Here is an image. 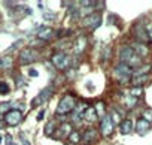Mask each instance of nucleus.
Segmentation results:
<instances>
[{
	"label": "nucleus",
	"mask_w": 152,
	"mask_h": 145,
	"mask_svg": "<svg viewBox=\"0 0 152 145\" xmlns=\"http://www.w3.org/2000/svg\"><path fill=\"white\" fill-rule=\"evenodd\" d=\"M119 60H121V63L128 64L131 69L133 67L137 69L139 66H142V58L134 52V49L131 46H122L121 48V51H119Z\"/></svg>",
	"instance_id": "obj_1"
},
{
	"label": "nucleus",
	"mask_w": 152,
	"mask_h": 145,
	"mask_svg": "<svg viewBox=\"0 0 152 145\" xmlns=\"http://www.w3.org/2000/svg\"><path fill=\"white\" fill-rule=\"evenodd\" d=\"M131 75H133V69L125 63H119L118 66H115V69L112 72V77L122 84L131 81Z\"/></svg>",
	"instance_id": "obj_2"
},
{
	"label": "nucleus",
	"mask_w": 152,
	"mask_h": 145,
	"mask_svg": "<svg viewBox=\"0 0 152 145\" xmlns=\"http://www.w3.org/2000/svg\"><path fill=\"white\" fill-rule=\"evenodd\" d=\"M76 108V99H75V96H72V94H66V96H63L61 97V100H60V103H58V106H57V115L60 117H63V115H67L69 112H72L73 109Z\"/></svg>",
	"instance_id": "obj_3"
},
{
	"label": "nucleus",
	"mask_w": 152,
	"mask_h": 145,
	"mask_svg": "<svg viewBox=\"0 0 152 145\" xmlns=\"http://www.w3.org/2000/svg\"><path fill=\"white\" fill-rule=\"evenodd\" d=\"M51 61H52V64H54L57 69H60V70H66L69 66H72V57L67 55V54L63 52V51L55 52V54L51 57Z\"/></svg>",
	"instance_id": "obj_4"
},
{
	"label": "nucleus",
	"mask_w": 152,
	"mask_h": 145,
	"mask_svg": "<svg viewBox=\"0 0 152 145\" xmlns=\"http://www.w3.org/2000/svg\"><path fill=\"white\" fill-rule=\"evenodd\" d=\"M100 24H102V15L99 12L97 14L93 12L90 15H85V18L82 20V26L87 27V29H90V30H94V29L100 27Z\"/></svg>",
	"instance_id": "obj_5"
},
{
	"label": "nucleus",
	"mask_w": 152,
	"mask_h": 145,
	"mask_svg": "<svg viewBox=\"0 0 152 145\" xmlns=\"http://www.w3.org/2000/svg\"><path fill=\"white\" fill-rule=\"evenodd\" d=\"M21 121H23V112L18 111V109H15V108H12V109L5 115V123H6L8 126L17 127L18 124H21Z\"/></svg>",
	"instance_id": "obj_6"
},
{
	"label": "nucleus",
	"mask_w": 152,
	"mask_h": 145,
	"mask_svg": "<svg viewBox=\"0 0 152 145\" xmlns=\"http://www.w3.org/2000/svg\"><path fill=\"white\" fill-rule=\"evenodd\" d=\"M52 94H54V88L49 85V87H46V88H43L34 99H33V106H40V105H43L45 102H48L51 97H52Z\"/></svg>",
	"instance_id": "obj_7"
},
{
	"label": "nucleus",
	"mask_w": 152,
	"mask_h": 145,
	"mask_svg": "<svg viewBox=\"0 0 152 145\" xmlns=\"http://www.w3.org/2000/svg\"><path fill=\"white\" fill-rule=\"evenodd\" d=\"M100 130H102V135H103L104 138L112 136V133H113V130H115V124L112 123L109 114L102 118V121H100Z\"/></svg>",
	"instance_id": "obj_8"
},
{
	"label": "nucleus",
	"mask_w": 152,
	"mask_h": 145,
	"mask_svg": "<svg viewBox=\"0 0 152 145\" xmlns=\"http://www.w3.org/2000/svg\"><path fill=\"white\" fill-rule=\"evenodd\" d=\"M133 35L136 38V40L139 43H146L149 40V36H148V32H146V27L142 24V23H137L133 29Z\"/></svg>",
	"instance_id": "obj_9"
},
{
	"label": "nucleus",
	"mask_w": 152,
	"mask_h": 145,
	"mask_svg": "<svg viewBox=\"0 0 152 145\" xmlns=\"http://www.w3.org/2000/svg\"><path fill=\"white\" fill-rule=\"evenodd\" d=\"M37 58V51H34L33 48H24L20 52V63L21 64H30L33 61H36Z\"/></svg>",
	"instance_id": "obj_10"
},
{
	"label": "nucleus",
	"mask_w": 152,
	"mask_h": 145,
	"mask_svg": "<svg viewBox=\"0 0 152 145\" xmlns=\"http://www.w3.org/2000/svg\"><path fill=\"white\" fill-rule=\"evenodd\" d=\"M87 45H88L87 36H78V38H76V40H75V43H73V52L76 55L84 54L85 49H87Z\"/></svg>",
	"instance_id": "obj_11"
},
{
	"label": "nucleus",
	"mask_w": 152,
	"mask_h": 145,
	"mask_svg": "<svg viewBox=\"0 0 152 145\" xmlns=\"http://www.w3.org/2000/svg\"><path fill=\"white\" fill-rule=\"evenodd\" d=\"M97 130L94 127H88L87 130H84V133L81 135V141L85 144V145H91L97 141Z\"/></svg>",
	"instance_id": "obj_12"
},
{
	"label": "nucleus",
	"mask_w": 152,
	"mask_h": 145,
	"mask_svg": "<svg viewBox=\"0 0 152 145\" xmlns=\"http://www.w3.org/2000/svg\"><path fill=\"white\" fill-rule=\"evenodd\" d=\"M73 132V129H72V124L70 123H61L60 124V127L55 130V136L57 138H60V139H63V138H69V135Z\"/></svg>",
	"instance_id": "obj_13"
},
{
	"label": "nucleus",
	"mask_w": 152,
	"mask_h": 145,
	"mask_svg": "<svg viewBox=\"0 0 152 145\" xmlns=\"http://www.w3.org/2000/svg\"><path fill=\"white\" fill-rule=\"evenodd\" d=\"M82 120H85V121H87V123H90V124L96 123V121L99 120V115H97L96 108H94V106H88V108L85 109L84 115H82Z\"/></svg>",
	"instance_id": "obj_14"
},
{
	"label": "nucleus",
	"mask_w": 152,
	"mask_h": 145,
	"mask_svg": "<svg viewBox=\"0 0 152 145\" xmlns=\"http://www.w3.org/2000/svg\"><path fill=\"white\" fill-rule=\"evenodd\" d=\"M134 129H136V132H137L140 136H143L145 133L149 132V129H151V123H148V121L143 120V118H139V120L136 121V124H134Z\"/></svg>",
	"instance_id": "obj_15"
},
{
	"label": "nucleus",
	"mask_w": 152,
	"mask_h": 145,
	"mask_svg": "<svg viewBox=\"0 0 152 145\" xmlns=\"http://www.w3.org/2000/svg\"><path fill=\"white\" fill-rule=\"evenodd\" d=\"M37 38L40 40H51L54 38V29H51V27H40L37 30Z\"/></svg>",
	"instance_id": "obj_16"
},
{
	"label": "nucleus",
	"mask_w": 152,
	"mask_h": 145,
	"mask_svg": "<svg viewBox=\"0 0 152 145\" xmlns=\"http://www.w3.org/2000/svg\"><path fill=\"white\" fill-rule=\"evenodd\" d=\"M133 130H134V123H133L131 120L125 118V120L121 121V124H119V132H121L122 135H130Z\"/></svg>",
	"instance_id": "obj_17"
},
{
	"label": "nucleus",
	"mask_w": 152,
	"mask_h": 145,
	"mask_svg": "<svg viewBox=\"0 0 152 145\" xmlns=\"http://www.w3.org/2000/svg\"><path fill=\"white\" fill-rule=\"evenodd\" d=\"M131 48L134 49V52H136L140 58H143V57H146V55L149 54V48H148L145 43H139V42H136V43L131 45Z\"/></svg>",
	"instance_id": "obj_18"
},
{
	"label": "nucleus",
	"mask_w": 152,
	"mask_h": 145,
	"mask_svg": "<svg viewBox=\"0 0 152 145\" xmlns=\"http://www.w3.org/2000/svg\"><path fill=\"white\" fill-rule=\"evenodd\" d=\"M151 69H152V64H142V66H139L137 69H134V70H133V75H131V78H133V77H142V75H149Z\"/></svg>",
	"instance_id": "obj_19"
},
{
	"label": "nucleus",
	"mask_w": 152,
	"mask_h": 145,
	"mask_svg": "<svg viewBox=\"0 0 152 145\" xmlns=\"http://www.w3.org/2000/svg\"><path fill=\"white\" fill-rule=\"evenodd\" d=\"M151 79L149 75H142V77H133L131 78V84L134 87H143V84H146Z\"/></svg>",
	"instance_id": "obj_20"
},
{
	"label": "nucleus",
	"mask_w": 152,
	"mask_h": 145,
	"mask_svg": "<svg viewBox=\"0 0 152 145\" xmlns=\"http://www.w3.org/2000/svg\"><path fill=\"white\" fill-rule=\"evenodd\" d=\"M14 64V58L11 55H3V57H0V69H9L12 67Z\"/></svg>",
	"instance_id": "obj_21"
},
{
	"label": "nucleus",
	"mask_w": 152,
	"mask_h": 145,
	"mask_svg": "<svg viewBox=\"0 0 152 145\" xmlns=\"http://www.w3.org/2000/svg\"><path fill=\"white\" fill-rule=\"evenodd\" d=\"M122 102H124V105H125V108H128V109H131V108H134L136 105H137V102H139V99H136V97H133V96H125L124 99H122Z\"/></svg>",
	"instance_id": "obj_22"
},
{
	"label": "nucleus",
	"mask_w": 152,
	"mask_h": 145,
	"mask_svg": "<svg viewBox=\"0 0 152 145\" xmlns=\"http://www.w3.org/2000/svg\"><path fill=\"white\" fill-rule=\"evenodd\" d=\"M122 112H118L116 109H112V112H110V120H112V123L113 124H121V121H122Z\"/></svg>",
	"instance_id": "obj_23"
},
{
	"label": "nucleus",
	"mask_w": 152,
	"mask_h": 145,
	"mask_svg": "<svg viewBox=\"0 0 152 145\" xmlns=\"http://www.w3.org/2000/svg\"><path fill=\"white\" fill-rule=\"evenodd\" d=\"M55 129H57V123L55 121H49L46 126H45V135L46 136H52L55 133Z\"/></svg>",
	"instance_id": "obj_24"
},
{
	"label": "nucleus",
	"mask_w": 152,
	"mask_h": 145,
	"mask_svg": "<svg viewBox=\"0 0 152 145\" xmlns=\"http://www.w3.org/2000/svg\"><path fill=\"white\" fill-rule=\"evenodd\" d=\"M69 141H70L72 144H79V142H81V133H79L78 130H73V132L69 135Z\"/></svg>",
	"instance_id": "obj_25"
},
{
	"label": "nucleus",
	"mask_w": 152,
	"mask_h": 145,
	"mask_svg": "<svg viewBox=\"0 0 152 145\" xmlns=\"http://www.w3.org/2000/svg\"><path fill=\"white\" fill-rule=\"evenodd\" d=\"M128 94L133 96V97H136V99H139L140 96H143V87H133Z\"/></svg>",
	"instance_id": "obj_26"
},
{
	"label": "nucleus",
	"mask_w": 152,
	"mask_h": 145,
	"mask_svg": "<svg viewBox=\"0 0 152 145\" xmlns=\"http://www.w3.org/2000/svg\"><path fill=\"white\" fill-rule=\"evenodd\" d=\"M11 109H12V103L11 102H2V103H0V114L6 115Z\"/></svg>",
	"instance_id": "obj_27"
},
{
	"label": "nucleus",
	"mask_w": 152,
	"mask_h": 145,
	"mask_svg": "<svg viewBox=\"0 0 152 145\" xmlns=\"http://www.w3.org/2000/svg\"><path fill=\"white\" fill-rule=\"evenodd\" d=\"M94 108H96V111H97V115H99V117H102V118H103L104 115H107V114L104 112V103H103V102H97V105H96Z\"/></svg>",
	"instance_id": "obj_28"
},
{
	"label": "nucleus",
	"mask_w": 152,
	"mask_h": 145,
	"mask_svg": "<svg viewBox=\"0 0 152 145\" xmlns=\"http://www.w3.org/2000/svg\"><path fill=\"white\" fill-rule=\"evenodd\" d=\"M11 93V88H9V85L5 82V81H0V94H9Z\"/></svg>",
	"instance_id": "obj_29"
},
{
	"label": "nucleus",
	"mask_w": 152,
	"mask_h": 145,
	"mask_svg": "<svg viewBox=\"0 0 152 145\" xmlns=\"http://www.w3.org/2000/svg\"><path fill=\"white\" fill-rule=\"evenodd\" d=\"M142 118H143V120H146L148 123H152V109H151V108L145 109V111H143V114H142Z\"/></svg>",
	"instance_id": "obj_30"
},
{
	"label": "nucleus",
	"mask_w": 152,
	"mask_h": 145,
	"mask_svg": "<svg viewBox=\"0 0 152 145\" xmlns=\"http://www.w3.org/2000/svg\"><path fill=\"white\" fill-rule=\"evenodd\" d=\"M110 51H112V46H107V48H104V51H103V60H109L110 58Z\"/></svg>",
	"instance_id": "obj_31"
},
{
	"label": "nucleus",
	"mask_w": 152,
	"mask_h": 145,
	"mask_svg": "<svg viewBox=\"0 0 152 145\" xmlns=\"http://www.w3.org/2000/svg\"><path fill=\"white\" fill-rule=\"evenodd\" d=\"M28 75H30L31 78H37V77H39V72H37L36 69H33V67H31V69L28 70Z\"/></svg>",
	"instance_id": "obj_32"
},
{
	"label": "nucleus",
	"mask_w": 152,
	"mask_h": 145,
	"mask_svg": "<svg viewBox=\"0 0 152 145\" xmlns=\"http://www.w3.org/2000/svg\"><path fill=\"white\" fill-rule=\"evenodd\" d=\"M21 142H23V145H31V144L28 142V139H27V138L24 136V133L21 135Z\"/></svg>",
	"instance_id": "obj_33"
},
{
	"label": "nucleus",
	"mask_w": 152,
	"mask_h": 145,
	"mask_svg": "<svg viewBox=\"0 0 152 145\" xmlns=\"http://www.w3.org/2000/svg\"><path fill=\"white\" fill-rule=\"evenodd\" d=\"M146 32H148L149 40H152V26H148V27H146Z\"/></svg>",
	"instance_id": "obj_34"
},
{
	"label": "nucleus",
	"mask_w": 152,
	"mask_h": 145,
	"mask_svg": "<svg viewBox=\"0 0 152 145\" xmlns=\"http://www.w3.org/2000/svg\"><path fill=\"white\" fill-rule=\"evenodd\" d=\"M45 112H46L45 109H42V111H39V115H37V121H40V120H42V118L45 117Z\"/></svg>",
	"instance_id": "obj_35"
},
{
	"label": "nucleus",
	"mask_w": 152,
	"mask_h": 145,
	"mask_svg": "<svg viewBox=\"0 0 152 145\" xmlns=\"http://www.w3.org/2000/svg\"><path fill=\"white\" fill-rule=\"evenodd\" d=\"M6 136V145H12L14 142H12V136L11 135H5Z\"/></svg>",
	"instance_id": "obj_36"
},
{
	"label": "nucleus",
	"mask_w": 152,
	"mask_h": 145,
	"mask_svg": "<svg viewBox=\"0 0 152 145\" xmlns=\"http://www.w3.org/2000/svg\"><path fill=\"white\" fill-rule=\"evenodd\" d=\"M67 78H69V79L75 78V70H67Z\"/></svg>",
	"instance_id": "obj_37"
},
{
	"label": "nucleus",
	"mask_w": 152,
	"mask_h": 145,
	"mask_svg": "<svg viewBox=\"0 0 152 145\" xmlns=\"http://www.w3.org/2000/svg\"><path fill=\"white\" fill-rule=\"evenodd\" d=\"M21 42H23V40H17V42H15V43H14V45L9 48V51H11V49H15L17 46H20V45H21Z\"/></svg>",
	"instance_id": "obj_38"
},
{
	"label": "nucleus",
	"mask_w": 152,
	"mask_h": 145,
	"mask_svg": "<svg viewBox=\"0 0 152 145\" xmlns=\"http://www.w3.org/2000/svg\"><path fill=\"white\" fill-rule=\"evenodd\" d=\"M45 20H54L52 14H45Z\"/></svg>",
	"instance_id": "obj_39"
},
{
	"label": "nucleus",
	"mask_w": 152,
	"mask_h": 145,
	"mask_svg": "<svg viewBox=\"0 0 152 145\" xmlns=\"http://www.w3.org/2000/svg\"><path fill=\"white\" fill-rule=\"evenodd\" d=\"M0 144H2V136H0Z\"/></svg>",
	"instance_id": "obj_40"
},
{
	"label": "nucleus",
	"mask_w": 152,
	"mask_h": 145,
	"mask_svg": "<svg viewBox=\"0 0 152 145\" xmlns=\"http://www.w3.org/2000/svg\"><path fill=\"white\" fill-rule=\"evenodd\" d=\"M0 20H2V14H0Z\"/></svg>",
	"instance_id": "obj_41"
},
{
	"label": "nucleus",
	"mask_w": 152,
	"mask_h": 145,
	"mask_svg": "<svg viewBox=\"0 0 152 145\" xmlns=\"http://www.w3.org/2000/svg\"><path fill=\"white\" fill-rule=\"evenodd\" d=\"M12 145H17V144H12Z\"/></svg>",
	"instance_id": "obj_42"
}]
</instances>
